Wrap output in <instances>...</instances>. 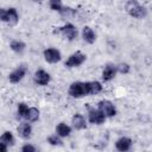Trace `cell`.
Here are the masks:
<instances>
[{
	"mask_svg": "<svg viewBox=\"0 0 152 152\" xmlns=\"http://www.w3.org/2000/svg\"><path fill=\"white\" fill-rule=\"evenodd\" d=\"M102 90V86L97 81L91 82H74L69 87V95L71 97H82L87 95H95Z\"/></svg>",
	"mask_w": 152,
	"mask_h": 152,
	"instance_id": "6da1fadb",
	"label": "cell"
},
{
	"mask_svg": "<svg viewBox=\"0 0 152 152\" xmlns=\"http://www.w3.org/2000/svg\"><path fill=\"white\" fill-rule=\"evenodd\" d=\"M125 8H126V12L133 18L141 19V18H145L147 14L146 8L144 6H141L137 0H128Z\"/></svg>",
	"mask_w": 152,
	"mask_h": 152,
	"instance_id": "7a4b0ae2",
	"label": "cell"
},
{
	"mask_svg": "<svg viewBox=\"0 0 152 152\" xmlns=\"http://www.w3.org/2000/svg\"><path fill=\"white\" fill-rule=\"evenodd\" d=\"M86 58L87 56L80 51L72 53L69 56V58L65 61V66L66 68H76V66H80L81 64H83L86 62Z\"/></svg>",
	"mask_w": 152,
	"mask_h": 152,
	"instance_id": "3957f363",
	"label": "cell"
},
{
	"mask_svg": "<svg viewBox=\"0 0 152 152\" xmlns=\"http://www.w3.org/2000/svg\"><path fill=\"white\" fill-rule=\"evenodd\" d=\"M97 109L102 112V114L106 116V118H112L116 114V108L115 106L108 101V100H102L97 103Z\"/></svg>",
	"mask_w": 152,
	"mask_h": 152,
	"instance_id": "277c9868",
	"label": "cell"
},
{
	"mask_svg": "<svg viewBox=\"0 0 152 152\" xmlns=\"http://www.w3.org/2000/svg\"><path fill=\"white\" fill-rule=\"evenodd\" d=\"M88 120L90 124H94V125H101L106 120V116L102 114L101 110L99 109H89L88 112Z\"/></svg>",
	"mask_w": 152,
	"mask_h": 152,
	"instance_id": "5b68a950",
	"label": "cell"
},
{
	"mask_svg": "<svg viewBox=\"0 0 152 152\" xmlns=\"http://www.w3.org/2000/svg\"><path fill=\"white\" fill-rule=\"evenodd\" d=\"M61 57L62 56H61L59 50H57L55 48H49L44 51V58L48 63H52V64L57 63V62L61 61Z\"/></svg>",
	"mask_w": 152,
	"mask_h": 152,
	"instance_id": "8992f818",
	"label": "cell"
},
{
	"mask_svg": "<svg viewBox=\"0 0 152 152\" xmlns=\"http://www.w3.org/2000/svg\"><path fill=\"white\" fill-rule=\"evenodd\" d=\"M26 71H27V69H26L25 65H19L15 70H13V71L10 74L8 80H10L12 83H19V82L23 80V77L26 75Z\"/></svg>",
	"mask_w": 152,
	"mask_h": 152,
	"instance_id": "52a82bcc",
	"label": "cell"
},
{
	"mask_svg": "<svg viewBox=\"0 0 152 152\" xmlns=\"http://www.w3.org/2000/svg\"><path fill=\"white\" fill-rule=\"evenodd\" d=\"M59 31L68 40H74L77 37V28L72 24H65L64 26L61 27Z\"/></svg>",
	"mask_w": 152,
	"mask_h": 152,
	"instance_id": "ba28073f",
	"label": "cell"
},
{
	"mask_svg": "<svg viewBox=\"0 0 152 152\" xmlns=\"http://www.w3.org/2000/svg\"><path fill=\"white\" fill-rule=\"evenodd\" d=\"M33 80H34V82H36L38 86H46V84L50 82L51 77H50L49 72H46V71L43 70V69H39V70H37V71L34 72Z\"/></svg>",
	"mask_w": 152,
	"mask_h": 152,
	"instance_id": "9c48e42d",
	"label": "cell"
},
{
	"mask_svg": "<svg viewBox=\"0 0 152 152\" xmlns=\"http://www.w3.org/2000/svg\"><path fill=\"white\" fill-rule=\"evenodd\" d=\"M116 72H118L116 65H114V64H107V65L104 66L103 71H102V80L106 81V82L113 80V78L115 77Z\"/></svg>",
	"mask_w": 152,
	"mask_h": 152,
	"instance_id": "30bf717a",
	"label": "cell"
},
{
	"mask_svg": "<svg viewBox=\"0 0 152 152\" xmlns=\"http://www.w3.org/2000/svg\"><path fill=\"white\" fill-rule=\"evenodd\" d=\"M115 147H116V150H119L121 152L129 151L131 147H132V140L129 138H127V137H122V138H120V139L116 140Z\"/></svg>",
	"mask_w": 152,
	"mask_h": 152,
	"instance_id": "8fae6325",
	"label": "cell"
},
{
	"mask_svg": "<svg viewBox=\"0 0 152 152\" xmlns=\"http://www.w3.org/2000/svg\"><path fill=\"white\" fill-rule=\"evenodd\" d=\"M32 133V127L28 122H23L18 127V135L23 139H28Z\"/></svg>",
	"mask_w": 152,
	"mask_h": 152,
	"instance_id": "7c38bea8",
	"label": "cell"
},
{
	"mask_svg": "<svg viewBox=\"0 0 152 152\" xmlns=\"http://www.w3.org/2000/svg\"><path fill=\"white\" fill-rule=\"evenodd\" d=\"M71 124L76 129H83L86 128L87 124H86V119L82 114H75L71 119Z\"/></svg>",
	"mask_w": 152,
	"mask_h": 152,
	"instance_id": "4fadbf2b",
	"label": "cell"
},
{
	"mask_svg": "<svg viewBox=\"0 0 152 152\" xmlns=\"http://www.w3.org/2000/svg\"><path fill=\"white\" fill-rule=\"evenodd\" d=\"M82 37H83L84 42H87V43H89V44H93V43L96 40V34H95V32L93 31V28H90V27H88V26H86V27L83 28V31H82Z\"/></svg>",
	"mask_w": 152,
	"mask_h": 152,
	"instance_id": "5bb4252c",
	"label": "cell"
},
{
	"mask_svg": "<svg viewBox=\"0 0 152 152\" xmlns=\"http://www.w3.org/2000/svg\"><path fill=\"white\" fill-rule=\"evenodd\" d=\"M38 118H39V110L37 108H34V107L27 108L24 119H26L28 122H34L38 120Z\"/></svg>",
	"mask_w": 152,
	"mask_h": 152,
	"instance_id": "9a60e30c",
	"label": "cell"
},
{
	"mask_svg": "<svg viewBox=\"0 0 152 152\" xmlns=\"http://www.w3.org/2000/svg\"><path fill=\"white\" fill-rule=\"evenodd\" d=\"M19 20V15L15 8H8L7 10V15H6V23L11 25H15Z\"/></svg>",
	"mask_w": 152,
	"mask_h": 152,
	"instance_id": "2e32d148",
	"label": "cell"
},
{
	"mask_svg": "<svg viewBox=\"0 0 152 152\" xmlns=\"http://www.w3.org/2000/svg\"><path fill=\"white\" fill-rule=\"evenodd\" d=\"M56 133L59 135V137H68L70 133H71V127L68 126L64 122H61L57 125L56 127Z\"/></svg>",
	"mask_w": 152,
	"mask_h": 152,
	"instance_id": "e0dca14e",
	"label": "cell"
},
{
	"mask_svg": "<svg viewBox=\"0 0 152 152\" xmlns=\"http://www.w3.org/2000/svg\"><path fill=\"white\" fill-rule=\"evenodd\" d=\"M0 141L4 142V144L7 145V146H12V145L14 144V137H13V134H12L11 132L6 131V132H4L2 135L0 137Z\"/></svg>",
	"mask_w": 152,
	"mask_h": 152,
	"instance_id": "ac0fdd59",
	"label": "cell"
},
{
	"mask_svg": "<svg viewBox=\"0 0 152 152\" xmlns=\"http://www.w3.org/2000/svg\"><path fill=\"white\" fill-rule=\"evenodd\" d=\"M10 48H11L14 52L21 53V52L25 50V44H24L23 42H20V40H13V42H11Z\"/></svg>",
	"mask_w": 152,
	"mask_h": 152,
	"instance_id": "d6986e66",
	"label": "cell"
},
{
	"mask_svg": "<svg viewBox=\"0 0 152 152\" xmlns=\"http://www.w3.org/2000/svg\"><path fill=\"white\" fill-rule=\"evenodd\" d=\"M50 8L52 11H57L61 13V11L63 10V5H62V0H50L49 1Z\"/></svg>",
	"mask_w": 152,
	"mask_h": 152,
	"instance_id": "ffe728a7",
	"label": "cell"
},
{
	"mask_svg": "<svg viewBox=\"0 0 152 152\" xmlns=\"http://www.w3.org/2000/svg\"><path fill=\"white\" fill-rule=\"evenodd\" d=\"M48 142H49V144H51V145H53V146L62 145V140H61V138H59V135H58V134L50 135V137L48 138Z\"/></svg>",
	"mask_w": 152,
	"mask_h": 152,
	"instance_id": "44dd1931",
	"label": "cell"
},
{
	"mask_svg": "<svg viewBox=\"0 0 152 152\" xmlns=\"http://www.w3.org/2000/svg\"><path fill=\"white\" fill-rule=\"evenodd\" d=\"M129 69H131V66L127 63H120L119 65H116V70L120 74H127V72H129Z\"/></svg>",
	"mask_w": 152,
	"mask_h": 152,
	"instance_id": "7402d4cb",
	"label": "cell"
},
{
	"mask_svg": "<svg viewBox=\"0 0 152 152\" xmlns=\"http://www.w3.org/2000/svg\"><path fill=\"white\" fill-rule=\"evenodd\" d=\"M27 104L26 103H19L18 104V116L19 118H24L25 116V113H26V110H27Z\"/></svg>",
	"mask_w": 152,
	"mask_h": 152,
	"instance_id": "603a6c76",
	"label": "cell"
},
{
	"mask_svg": "<svg viewBox=\"0 0 152 152\" xmlns=\"http://www.w3.org/2000/svg\"><path fill=\"white\" fill-rule=\"evenodd\" d=\"M21 151H23V152H34V151H36V147L32 146V145L26 144V145H24V146L21 147Z\"/></svg>",
	"mask_w": 152,
	"mask_h": 152,
	"instance_id": "cb8c5ba5",
	"label": "cell"
},
{
	"mask_svg": "<svg viewBox=\"0 0 152 152\" xmlns=\"http://www.w3.org/2000/svg\"><path fill=\"white\" fill-rule=\"evenodd\" d=\"M6 15H7V10L0 8V21H6Z\"/></svg>",
	"mask_w": 152,
	"mask_h": 152,
	"instance_id": "d4e9b609",
	"label": "cell"
},
{
	"mask_svg": "<svg viewBox=\"0 0 152 152\" xmlns=\"http://www.w3.org/2000/svg\"><path fill=\"white\" fill-rule=\"evenodd\" d=\"M7 147H8L7 145H5L4 142L0 141V152H6L7 151Z\"/></svg>",
	"mask_w": 152,
	"mask_h": 152,
	"instance_id": "484cf974",
	"label": "cell"
},
{
	"mask_svg": "<svg viewBox=\"0 0 152 152\" xmlns=\"http://www.w3.org/2000/svg\"><path fill=\"white\" fill-rule=\"evenodd\" d=\"M34 1H40V0H34Z\"/></svg>",
	"mask_w": 152,
	"mask_h": 152,
	"instance_id": "4316f807",
	"label": "cell"
}]
</instances>
